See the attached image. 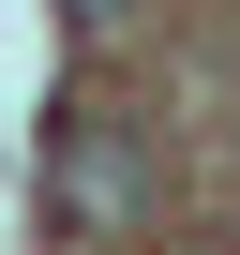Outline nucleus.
Masks as SVG:
<instances>
[{"mask_svg": "<svg viewBox=\"0 0 240 255\" xmlns=\"http://www.w3.org/2000/svg\"><path fill=\"white\" fill-rule=\"evenodd\" d=\"M45 195H60V225H135L150 210V150H135V120L120 105H45Z\"/></svg>", "mask_w": 240, "mask_h": 255, "instance_id": "obj_1", "label": "nucleus"}, {"mask_svg": "<svg viewBox=\"0 0 240 255\" xmlns=\"http://www.w3.org/2000/svg\"><path fill=\"white\" fill-rule=\"evenodd\" d=\"M60 15H75V30H120V15H135V0H60Z\"/></svg>", "mask_w": 240, "mask_h": 255, "instance_id": "obj_2", "label": "nucleus"}]
</instances>
